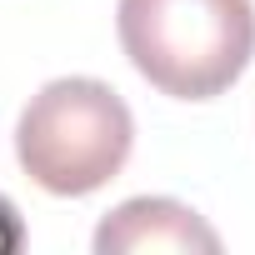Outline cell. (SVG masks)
Returning <instances> with one entry per match:
<instances>
[{"label": "cell", "instance_id": "cell-2", "mask_svg": "<svg viewBox=\"0 0 255 255\" xmlns=\"http://www.w3.org/2000/svg\"><path fill=\"white\" fill-rule=\"evenodd\" d=\"M135 145V115L95 75H60L30 95L15 125L20 170L50 195H90L110 185Z\"/></svg>", "mask_w": 255, "mask_h": 255}, {"label": "cell", "instance_id": "cell-3", "mask_svg": "<svg viewBox=\"0 0 255 255\" xmlns=\"http://www.w3.org/2000/svg\"><path fill=\"white\" fill-rule=\"evenodd\" d=\"M95 250L100 255H145V250H200V255H215L220 235L180 200L135 195V200L115 205L100 220Z\"/></svg>", "mask_w": 255, "mask_h": 255}, {"label": "cell", "instance_id": "cell-4", "mask_svg": "<svg viewBox=\"0 0 255 255\" xmlns=\"http://www.w3.org/2000/svg\"><path fill=\"white\" fill-rule=\"evenodd\" d=\"M25 240V230H20V215H15V205L0 195V250H15Z\"/></svg>", "mask_w": 255, "mask_h": 255}, {"label": "cell", "instance_id": "cell-1", "mask_svg": "<svg viewBox=\"0 0 255 255\" xmlns=\"http://www.w3.org/2000/svg\"><path fill=\"white\" fill-rule=\"evenodd\" d=\"M115 30L130 65L175 100H215L255 60L250 0H120Z\"/></svg>", "mask_w": 255, "mask_h": 255}]
</instances>
